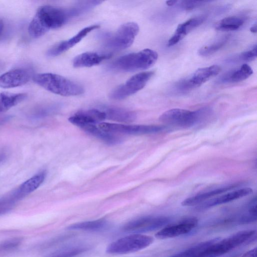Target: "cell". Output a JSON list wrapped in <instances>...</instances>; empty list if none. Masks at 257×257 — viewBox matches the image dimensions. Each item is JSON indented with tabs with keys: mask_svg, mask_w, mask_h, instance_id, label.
<instances>
[{
	"mask_svg": "<svg viewBox=\"0 0 257 257\" xmlns=\"http://www.w3.org/2000/svg\"><path fill=\"white\" fill-rule=\"evenodd\" d=\"M177 1H176V0L167 1L166 2V5L168 6H173L176 5Z\"/></svg>",
	"mask_w": 257,
	"mask_h": 257,
	"instance_id": "obj_37",
	"label": "cell"
},
{
	"mask_svg": "<svg viewBox=\"0 0 257 257\" xmlns=\"http://www.w3.org/2000/svg\"><path fill=\"white\" fill-rule=\"evenodd\" d=\"M230 36L224 35L213 43L202 47L198 50V54L201 56H208L218 51L228 42Z\"/></svg>",
	"mask_w": 257,
	"mask_h": 257,
	"instance_id": "obj_28",
	"label": "cell"
},
{
	"mask_svg": "<svg viewBox=\"0 0 257 257\" xmlns=\"http://www.w3.org/2000/svg\"><path fill=\"white\" fill-rule=\"evenodd\" d=\"M5 24L3 20L0 19V38L4 30Z\"/></svg>",
	"mask_w": 257,
	"mask_h": 257,
	"instance_id": "obj_36",
	"label": "cell"
},
{
	"mask_svg": "<svg viewBox=\"0 0 257 257\" xmlns=\"http://www.w3.org/2000/svg\"><path fill=\"white\" fill-rule=\"evenodd\" d=\"M255 234L254 230L237 232L209 246L194 257H219L249 240Z\"/></svg>",
	"mask_w": 257,
	"mask_h": 257,
	"instance_id": "obj_6",
	"label": "cell"
},
{
	"mask_svg": "<svg viewBox=\"0 0 257 257\" xmlns=\"http://www.w3.org/2000/svg\"><path fill=\"white\" fill-rule=\"evenodd\" d=\"M106 119L102 110L90 109L80 110L68 118L71 123L78 127L85 124H97Z\"/></svg>",
	"mask_w": 257,
	"mask_h": 257,
	"instance_id": "obj_16",
	"label": "cell"
},
{
	"mask_svg": "<svg viewBox=\"0 0 257 257\" xmlns=\"http://www.w3.org/2000/svg\"><path fill=\"white\" fill-rule=\"evenodd\" d=\"M20 240L17 239H12L3 242L0 244V251L5 250L11 249L18 245Z\"/></svg>",
	"mask_w": 257,
	"mask_h": 257,
	"instance_id": "obj_33",
	"label": "cell"
},
{
	"mask_svg": "<svg viewBox=\"0 0 257 257\" xmlns=\"http://www.w3.org/2000/svg\"><path fill=\"white\" fill-rule=\"evenodd\" d=\"M252 73L251 68L247 64H243L239 67L224 74L219 81L223 83H236L246 79Z\"/></svg>",
	"mask_w": 257,
	"mask_h": 257,
	"instance_id": "obj_21",
	"label": "cell"
},
{
	"mask_svg": "<svg viewBox=\"0 0 257 257\" xmlns=\"http://www.w3.org/2000/svg\"><path fill=\"white\" fill-rule=\"evenodd\" d=\"M252 189L249 187H244L228 192H225L216 197L211 198L196 207L198 210H204L210 208L227 203L251 194Z\"/></svg>",
	"mask_w": 257,
	"mask_h": 257,
	"instance_id": "obj_14",
	"label": "cell"
},
{
	"mask_svg": "<svg viewBox=\"0 0 257 257\" xmlns=\"http://www.w3.org/2000/svg\"><path fill=\"white\" fill-rule=\"evenodd\" d=\"M210 113L208 108L195 111L182 108H172L164 112L159 117L160 121L179 127H190L196 124Z\"/></svg>",
	"mask_w": 257,
	"mask_h": 257,
	"instance_id": "obj_5",
	"label": "cell"
},
{
	"mask_svg": "<svg viewBox=\"0 0 257 257\" xmlns=\"http://www.w3.org/2000/svg\"><path fill=\"white\" fill-rule=\"evenodd\" d=\"M154 75V72L147 71L137 73L124 83L114 88L109 97L113 100L123 99L143 89Z\"/></svg>",
	"mask_w": 257,
	"mask_h": 257,
	"instance_id": "obj_8",
	"label": "cell"
},
{
	"mask_svg": "<svg viewBox=\"0 0 257 257\" xmlns=\"http://www.w3.org/2000/svg\"><path fill=\"white\" fill-rule=\"evenodd\" d=\"M256 218V197L252 198L247 205L246 212L241 216L240 221L245 223L255 221Z\"/></svg>",
	"mask_w": 257,
	"mask_h": 257,
	"instance_id": "obj_30",
	"label": "cell"
},
{
	"mask_svg": "<svg viewBox=\"0 0 257 257\" xmlns=\"http://www.w3.org/2000/svg\"><path fill=\"white\" fill-rule=\"evenodd\" d=\"M105 53L87 52L75 57L73 60V65L75 68L90 67L100 64L103 60L111 57Z\"/></svg>",
	"mask_w": 257,
	"mask_h": 257,
	"instance_id": "obj_19",
	"label": "cell"
},
{
	"mask_svg": "<svg viewBox=\"0 0 257 257\" xmlns=\"http://www.w3.org/2000/svg\"><path fill=\"white\" fill-rule=\"evenodd\" d=\"M221 67L217 65L198 69L190 76L185 79L186 85L189 91L200 86L213 77L217 75Z\"/></svg>",
	"mask_w": 257,
	"mask_h": 257,
	"instance_id": "obj_15",
	"label": "cell"
},
{
	"mask_svg": "<svg viewBox=\"0 0 257 257\" xmlns=\"http://www.w3.org/2000/svg\"><path fill=\"white\" fill-rule=\"evenodd\" d=\"M102 110L105 113L106 119L117 122H131L137 117L135 112L117 107H106Z\"/></svg>",
	"mask_w": 257,
	"mask_h": 257,
	"instance_id": "obj_20",
	"label": "cell"
},
{
	"mask_svg": "<svg viewBox=\"0 0 257 257\" xmlns=\"http://www.w3.org/2000/svg\"><path fill=\"white\" fill-rule=\"evenodd\" d=\"M98 127L111 134L128 135H145L155 134L163 131L165 127L157 125H130L115 123L101 122Z\"/></svg>",
	"mask_w": 257,
	"mask_h": 257,
	"instance_id": "obj_10",
	"label": "cell"
},
{
	"mask_svg": "<svg viewBox=\"0 0 257 257\" xmlns=\"http://www.w3.org/2000/svg\"><path fill=\"white\" fill-rule=\"evenodd\" d=\"M198 220L194 217L185 218L173 224L165 226L155 234L159 239L173 238L191 231L198 224Z\"/></svg>",
	"mask_w": 257,
	"mask_h": 257,
	"instance_id": "obj_11",
	"label": "cell"
},
{
	"mask_svg": "<svg viewBox=\"0 0 257 257\" xmlns=\"http://www.w3.org/2000/svg\"><path fill=\"white\" fill-rule=\"evenodd\" d=\"M250 31L251 33H256V23L250 27Z\"/></svg>",
	"mask_w": 257,
	"mask_h": 257,
	"instance_id": "obj_38",
	"label": "cell"
},
{
	"mask_svg": "<svg viewBox=\"0 0 257 257\" xmlns=\"http://www.w3.org/2000/svg\"><path fill=\"white\" fill-rule=\"evenodd\" d=\"M79 127L88 134L109 145H114L121 141L119 138L113 135V134L109 133L101 130L96 124H85Z\"/></svg>",
	"mask_w": 257,
	"mask_h": 257,
	"instance_id": "obj_22",
	"label": "cell"
},
{
	"mask_svg": "<svg viewBox=\"0 0 257 257\" xmlns=\"http://www.w3.org/2000/svg\"><path fill=\"white\" fill-rule=\"evenodd\" d=\"M244 23V20L236 16L224 18L215 25V28L220 31H231L238 29Z\"/></svg>",
	"mask_w": 257,
	"mask_h": 257,
	"instance_id": "obj_26",
	"label": "cell"
},
{
	"mask_svg": "<svg viewBox=\"0 0 257 257\" xmlns=\"http://www.w3.org/2000/svg\"><path fill=\"white\" fill-rule=\"evenodd\" d=\"M108 226L109 224L106 220L97 219L76 223L69 225L67 229L69 230L99 231L106 229Z\"/></svg>",
	"mask_w": 257,
	"mask_h": 257,
	"instance_id": "obj_25",
	"label": "cell"
},
{
	"mask_svg": "<svg viewBox=\"0 0 257 257\" xmlns=\"http://www.w3.org/2000/svg\"><path fill=\"white\" fill-rule=\"evenodd\" d=\"M87 249V246L81 245L68 246L57 250L46 257H75Z\"/></svg>",
	"mask_w": 257,
	"mask_h": 257,
	"instance_id": "obj_29",
	"label": "cell"
},
{
	"mask_svg": "<svg viewBox=\"0 0 257 257\" xmlns=\"http://www.w3.org/2000/svg\"><path fill=\"white\" fill-rule=\"evenodd\" d=\"M99 28V26L98 25H93L84 28L72 38L59 42L52 46L47 51V55L52 57L62 54L80 42L91 31Z\"/></svg>",
	"mask_w": 257,
	"mask_h": 257,
	"instance_id": "obj_13",
	"label": "cell"
},
{
	"mask_svg": "<svg viewBox=\"0 0 257 257\" xmlns=\"http://www.w3.org/2000/svg\"><path fill=\"white\" fill-rule=\"evenodd\" d=\"M170 219L166 216H144L127 222L123 226L122 230L133 234H141L161 228L167 225Z\"/></svg>",
	"mask_w": 257,
	"mask_h": 257,
	"instance_id": "obj_9",
	"label": "cell"
},
{
	"mask_svg": "<svg viewBox=\"0 0 257 257\" xmlns=\"http://www.w3.org/2000/svg\"><path fill=\"white\" fill-rule=\"evenodd\" d=\"M33 79L35 83L47 90L61 96H76L84 92L81 85L58 74L39 73L34 75Z\"/></svg>",
	"mask_w": 257,
	"mask_h": 257,
	"instance_id": "obj_3",
	"label": "cell"
},
{
	"mask_svg": "<svg viewBox=\"0 0 257 257\" xmlns=\"http://www.w3.org/2000/svg\"><path fill=\"white\" fill-rule=\"evenodd\" d=\"M7 153L4 149H0V163H2L6 158Z\"/></svg>",
	"mask_w": 257,
	"mask_h": 257,
	"instance_id": "obj_35",
	"label": "cell"
},
{
	"mask_svg": "<svg viewBox=\"0 0 257 257\" xmlns=\"http://www.w3.org/2000/svg\"><path fill=\"white\" fill-rule=\"evenodd\" d=\"M158 57L157 52L150 49H145L118 58L108 66V68L119 72L145 70L152 67L157 61Z\"/></svg>",
	"mask_w": 257,
	"mask_h": 257,
	"instance_id": "obj_2",
	"label": "cell"
},
{
	"mask_svg": "<svg viewBox=\"0 0 257 257\" xmlns=\"http://www.w3.org/2000/svg\"><path fill=\"white\" fill-rule=\"evenodd\" d=\"M220 238V237H216L202 241L169 257H194Z\"/></svg>",
	"mask_w": 257,
	"mask_h": 257,
	"instance_id": "obj_27",
	"label": "cell"
},
{
	"mask_svg": "<svg viewBox=\"0 0 257 257\" xmlns=\"http://www.w3.org/2000/svg\"><path fill=\"white\" fill-rule=\"evenodd\" d=\"M154 238L149 235L134 233L119 238L108 245L106 251L111 254H125L143 249L152 243Z\"/></svg>",
	"mask_w": 257,
	"mask_h": 257,
	"instance_id": "obj_7",
	"label": "cell"
},
{
	"mask_svg": "<svg viewBox=\"0 0 257 257\" xmlns=\"http://www.w3.org/2000/svg\"><path fill=\"white\" fill-rule=\"evenodd\" d=\"M27 95L26 93H13L4 92L0 93V113L4 112L17 105L24 100Z\"/></svg>",
	"mask_w": 257,
	"mask_h": 257,
	"instance_id": "obj_23",
	"label": "cell"
},
{
	"mask_svg": "<svg viewBox=\"0 0 257 257\" xmlns=\"http://www.w3.org/2000/svg\"><path fill=\"white\" fill-rule=\"evenodd\" d=\"M139 31L138 25L135 22H128L121 25L112 34H104V47L106 49L105 54L123 50L133 43Z\"/></svg>",
	"mask_w": 257,
	"mask_h": 257,
	"instance_id": "obj_4",
	"label": "cell"
},
{
	"mask_svg": "<svg viewBox=\"0 0 257 257\" xmlns=\"http://www.w3.org/2000/svg\"><path fill=\"white\" fill-rule=\"evenodd\" d=\"M70 19L68 8L43 6L38 9L30 23L28 32L32 37L38 38L50 29L61 28Z\"/></svg>",
	"mask_w": 257,
	"mask_h": 257,
	"instance_id": "obj_1",
	"label": "cell"
},
{
	"mask_svg": "<svg viewBox=\"0 0 257 257\" xmlns=\"http://www.w3.org/2000/svg\"><path fill=\"white\" fill-rule=\"evenodd\" d=\"M241 257H256V247L246 251Z\"/></svg>",
	"mask_w": 257,
	"mask_h": 257,
	"instance_id": "obj_34",
	"label": "cell"
},
{
	"mask_svg": "<svg viewBox=\"0 0 257 257\" xmlns=\"http://www.w3.org/2000/svg\"><path fill=\"white\" fill-rule=\"evenodd\" d=\"M256 45L251 49L240 53L237 57V61L249 62L256 58Z\"/></svg>",
	"mask_w": 257,
	"mask_h": 257,
	"instance_id": "obj_32",
	"label": "cell"
},
{
	"mask_svg": "<svg viewBox=\"0 0 257 257\" xmlns=\"http://www.w3.org/2000/svg\"><path fill=\"white\" fill-rule=\"evenodd\" d=\"M205 20L204 16H200L192 18L180 24L177 27L174 34L168 40L167 46L171 47L177 44L190 32L201 25Z\"/></svg>",
	"mask_w": 257,
	"mask_h": 257,
	"instance_id": "obj_17",
	"label": "cell"
},
{
	"mask_svg": "<svg viewBox=\"0 0 257 257\" xmlns=\"http://www.w3.org/2000/svg\"><path fill=\"white\" fill-rule=\"evenodd\" d=\"M46 176L45 171H42L35 175L20 186L18 190L19 194L25 195L32 193L43 183Z\"/></svg>",
	"mask_w": 257,
	"mask_h": 257,
	"instance_id": "obj_24",
	"label": "cell"
},
{
	"mask_svg": "<svg viewBox=\"0 0 257 257\" xmlns=\"http://www.w3.org/2000/svg\"><path fill=\"white\" fill-rule=\"evenodd\" d=\"M238 184L225 185L196 194L184 199L181 203L183 206H193L199 205L216 195L222 194L237 187Z\"/></svg>",
	"mask_w": 257,
	"mask_h": 257,
	"instance_id": "obj_18",
	"label": "cell"
},
{
	"mask_svg": "<svg viewBox=\"0 0 257 257\" xmlns=\"http://www.w3.org/2000/svg\"><path fill=\"white\" fill-rule=\"evenodd\" d=\"M208 1H178L176 5L186 11H190L209 3Z\"/></svg>",
	"mask_w": 257,
	"mask_h": 257,
	"instance_id": "obj_31",
	"label": "cell"
},
{
	"mask_svg": "<svg viewBox=\"0 0 257 257\" xmlns=\"http://www.w3.org/2000/svg\"><path fill=\"white\" fill-rule=\"evenodd\" d=\"M31 77V72L27 69H13L0 76V87L10 88L20 86L26 84Z\"/></svg>",
	"mask_w": 257,
	"mask_h": 257,
	"instance_id": "obj_12",
	"label": "cell"
}]
</instances>
